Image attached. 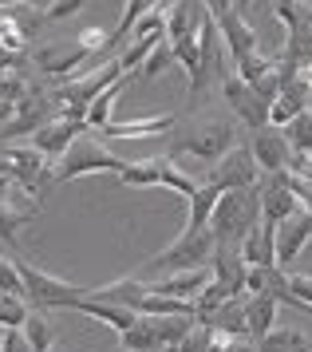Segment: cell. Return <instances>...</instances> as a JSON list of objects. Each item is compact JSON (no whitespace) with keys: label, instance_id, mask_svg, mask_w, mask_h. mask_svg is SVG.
Instances as JSON below:
<instances>
[{"label":"cell","instance_id":"cell-48","mask_svg":"<svg viewBox=\"0 0 312 352\" xmlns=\"http://www.w3.org/2000/svg\"><path fill=\"white\" fill-rule=\"evenodd\" d=\"M0 352H32V344L24 340L20 329H4V340H0Z\"/></svg>","mask_w":312,"mask_h":352},{"label":"cell","instance_id":"cell-3","mask_svg":"<svg viewBox=\"0 0 312 352\" xmlns=\"http://www.w3.org/2000/svg\"><path fill=\"white\" fill-rule=\"evenodd\" d=\"M277 20L285 24V56H281V83L297 80V72L304 64H312V4L304 0H277L273 4Z\"/></svg>","mask_w":312,"mask_h":352},{"label":"cell","instance_id":"cell-43","mask_svg":"<svg viewBox=\"0 0 312 352\" xmlns=\"http://www.w3.org/2000/svg\"><path fill=\"white\" fill-rule=\"evenodd\" d=\"M0 293H12V297H24V285H20V270L16 261L0 254Z\"/></svg>","mask_w":312,"mask_h":352},{"label":"cell","instance_id":"cell-13","mask_svg":"<svg viewBox=\"0 0 312 352\" xmlns=\"http://www.w3.org/2000/svg\"><path fill=\"white\" fill-rule=\"evenodd\" d=\"M83 131H87V127H83L79 119H63V115H52L44 127L32 131V146H36V151H40L44 159L60 162V159H63V151L76 143Z\"/></svg>","mask_w":312,"mask_h":352},{"label":"cell","instance_id":"cell-39","mask_svg":"<svg viewBox=\"0 0 312 352\" xmlns=\"http://www.w3.org/2000/svg\"><path fill=\"white\" fill-rule=\"evenodd\" d=\"M0 44L8 52H28V32L12 20V12H0Z\"/></svg>","mask_w":312,"mask_h":352},{"label":"cell","instance_id":"cell-33","mask_svg":"<svg viewBox=\"0 0 312 352\" xmlns=\"http://www.w3.org/2000/svg\"><path fill=\"white\" fill-rule=\"evenodd\" d=\"M151 320V329H155L158 344H162V352H170L182 336L194 329V317H146Z\"/></svg>","mask_w":312,"mask_h":352},{"label":"cell","instance_id":"cell-25","mask_svg":"<svg viewBox=\"0 0 312 352\" xmlns=\"http://www.w3.org/2000/svg\"><path fill=\"white\" fill-rule=\"evenodd\" d=\"M76 313H83V317H91V320H103V324H111L115 333H126V329L139 320V313H131V309H123V305L91 301V297H83V301L76 305Z\"/></svg>","mask_w":312,"mask_h":352},{"label":"cell","instance_id":"cell-5","mask_svg":"<svg viewBox=\"0 0 312 352\" xmlns=\"http://www.w3.org/2000/svg\"><path fill=\"white\" fill-rule=\"evenodd\" d=\"M123 80V67H119V60H107L103 67H95V72H87V76H79V80H63L56 91H47L52 96V103H56V115H63V119H79L83 123V111H87V103H91L95 96H103L111 83Z\"/></svg>","mask_w":312,"mask_h":352},{"label":"cell","instance_id":"cell-47","mask_svg":"<svg viewBox=\"0 0 312 352\" xmlns=\"http://www.w3.org/2000/svg\"><path fill=\"white\" fill-rule=\"evenodd\" d=\"M24 64H28V52H8L0 44V76H4V72H20Z\"/></svg>","mask_w":312,"mask_h":352},{"label":"cell","instance_id":"cell-36","mask_svg":"<svg viewBox=\"0 0 312 352\" xmlns=\"http://www.w3.org/2000/svg\"><path fill=\"white\" fill-rule=\"evenodd\" d=\"M119 182H126V186H158V166H155V159H135V162H126L123 170H119Z\"/></svg>","mask_w":312,"mask_h":352},{"label":"cell","instance_id":"cell-51","mask_svg":"<svg viewBox=\"0 0 312 352\" xmlns=\"http://www.w3.org/2000/svg\"><path fill=\"white\" fill-rule=\"evenodd\" d=\"M12 115H16V103H4V99H0V127H4Z\"/></svg>","mask_w":312,"mask_h":352},{"label":"cell","instance_id":"cell-22","mask_svg":"<svg viewBox=\"0 0 312 352\" xmlns=\"http://www.w3.org/2000/svg\"><path fill=\"white\" fill-rule=\"evenodd\" d=\"M237 254H241L245 265H277V257H273V222L257 218V226L241 238Z\"/></svg>","mask_w":312,"mask_h":352},{"label":"cell","instance_id":"cell-52","mask_svg":"<svg viewBox=\"0 0 312 352\" xmlns=\"http://www.w3.org/2000/svg\"><path fill=\"white\" fill-rule=\"evenodd\" d=\"M20 4H24V0H0V8H4V12H12V8H20Z\"/></svg>","mask_w":312,"mask_h":352},{"label":"cell","instance_id":"cell-46","mask_svg":"<svg viewBox=\"0 0 312 352\" xmlns=\"http://www.w3.org/2000/svg\"><path fill=\"white\" fill-rule=\"evenodd\" d=\"M79 40H83V48L91 52V56H99V52H103V48L111 44L103 28H83V32H79Z\"/></svg>","mask_w":312,"mask_h":352},{"label":"cell","instance_id":"cell-9","mask_svg":"<svg viewBox=\"0 0 312 352\" xmlns=\"http://www.w3.org/2000/svg\"><path fill=\"white\" fill-rule=\"evenodd\" d=\"M0 155H4V170L12 178L16 186H24L28 194L40 198L44 190V182L52 178V159H44L36 146H0Z\"/></svg>","mask_w":312,"mask_h":352},{"label":"cell","instance_id":"cell-31","mask_svg":"<svg viewBox=\"0 0 312 352\" xmlns=\"http://www.w3.org/2000/svg\"><path fill=\"white\" fill-rule=\"evenodd\" d=\"M155 166H158V186H170V190H178L182 198H190V194L198 190V178L194 175H186L182 170V162H174V159H155Z\"/></svg>","mask_w":312,"mask_h":352},{"label":"cell","instance_id":"cell-6","mask_svg":"<svg viewBox=\"0 0 312 352\" xmlns=\"http://www.w3.org/2000/svg\"><path fill=\"white\" fill-rule=\"evenodd\" d=\"M123 166H126V159H119L111 146H103V139H95V135H79L76 143L63 151V159L52 166V178H56V182H71V178L99 175V170L119 175Z\"/></svg>","mask_w":312,"mask_h":352},{"label":"cell","instance_id":"cell-50","mask_svg":"<svg viewBox=\"0 0 312 352\" xmlns=\"http://www.w3.org/2000/svg\"><path fill=\"white\" fill-rule=\"evenodd\" d=\"M297 80L304 83V91L312 96V64H304V67H300V72H297Z\"/></svg>","mask_w":312,"mask_h":352},{"label":"cell","instance_id":"cell-41","mask_svg":"<svg viewBox=\"0 0 312 352\" xmlns=\"http://www.w3.org/2000/svg\"><path fill=\"white\" fill-rule=\"evenodd\" d=\"M28 91H32V83L24 80L20 72H4V76H0V99H4V103H20Z\"/></svg>","mask_w":312,"mask_h":352},{"label":"cell","instance_id":"cell-28","mask_svg":"<svg viewBox=\"0 0 312 352\" xmlns=\"http://www.w3.org/2000/svg\"><path fill=\"white\" fill-rule=\"evenodd\" d=\"M126 80H131V76H123L119 83H111L103 96H95L91 103H87V111H83V127H87V131H103V127H107L111 111H115V99H119V91L126 87Z\"/></svg>","mask_w":312,"mask_h":352},{"label":"cell","instance_id":"cell-18","mask_svg":"<svg viewBox=\"0 0 312 352\" xmlns=\"http://www.w3.org/2000/svg\"><path fill=\"white\" fill-rule=\"evenodd\" d=\"M214 24H218L221 44H225V52H230V64L241 60V56H249V52H257V28H253L245 16H237L234 8H230L225 16H218Z\"/></svg>","mask_w":312,"mask_h":352},{"label":"cell","instance_id":"cell-53","mask_svg":"<svg viewBox=\"0 0 312 352\" xmlns=\"http://www.w3.org/2000/svg\"><path fill=\"white\" fill-rule=\"evenodd\" d=\"M0 175H8V170H4V155H0Z\"/></svg>","mask_w":312,"mask_h":352},{"label":"cell","instance_id":"cell-11","mask_svg":"<svg viewBox=\"0 0 312 352\" xmlns=\"http://www.w3.org/2000/svg\"><path fill=\"white\" fill-rule=\"evenodd\" d=\"M312 241V214L304 206L297 214H289L285 222L273 226V257H277V270L289 273V265L300 257V250Z\"/></svg>","mask_w":312,"mask_h":352},{"label":"cell","instance_id":"cell-29","mask_svg":"<svg viewBox=\"0 0 312 352\" xmlns=\"http://www.w3.org/2000/svg\"><path fill=\"white\" fill-rule=\"evenodd\" d=\"M20 333H24V340L32 344V352H52V344H56V329L47 324L44 309H28V317H24V324H20Z\"/></svg>","mask_w":312,"mask_h":352},{"label":"cell","instance_id":"cell-54","mask_svg":"<svg viewBox=\"0 0 312 352\" xmlns=\"http://www.w3.org/2000/svg\"><path fill=\"white\" fill-rule=\"evenodd\" d=\"M36 4H40V8H44V4H47V0H32V8H36Z\"/></svg>","mask_w":312,"mask_h":352},{"label":"cell","instance_id":"cell-17","mask_svg":"<svg viewBox=\"0 0 312 352\" xmlns=\"http://www.w3.org/2000/svg\"><path fill=\"white\" fill-rule=\"evenodd\" d=\"M245 261L237 254V245H214V257H210V273H214V285L225 293V297H245Z\"/></svg>","mask_w":312,"mask_h":352},{"label":"cell","instance_id":"cell-40","mask_svg":"<svg viewBox=\"0 0 312 352\" xmlns=\"http://www.w3.org/2000/svg\"><path fill=\"white\" fill-rule=\"evenodd\" d=\"M214 340H218V336L210 333L205 324H194V329H190V333L182 336L170 352H214Z\"/></svg>","mask_w":312,"mask_h":352},{"label":"cell","instance_id":"cell-37","mask_svg":"<svg viewBox=\"0 0 312 352\" xmlns=\"http://www.w3.org/2000/svg\"><path fill=\"white\" fill-rule=\"evenodd\" d=\"M170 64H174V52H170V40L162 36V40H158L155 48H151V56L142 60L139 76H142V80H158V76H162V72H166Z\"/></svg>","mask_w":312,"mask_h":352},{"label":"cell","instance_id":"cell-8","mask_svg":"<svg viewBox=\"0 0 312 352\" xmlns=\"http://www.w3.org/2000/svg\"><path fill=\"white\" fill-rule=\"evenodd\" d=\"M205 182H214L221 194L225 190H253V186L261 182V166H257L249 146H230V151L210 166V178H205Z\"/></svg>","mask_w":312,"mask_h":352},{"label":"cell","instance_id":"cell-23","mask_svg":"<svg viewBox=\"0 0 312 352\" xmlns=\"http://www.w3.org/2000/svg\"><path fill=\"white\" fill-rule=\"evenodd\" d=\"M142 293H146V281H142V277H135V273H126V277H119V281H111V285L87 289V297H91V301L123 305V309H131V313H135V305H139V297H142Z\"/></svg>","mask_w":312,"mask_h":352},{"label":"cell","instance_id":"cell-38","mask_svg":"<svg viewBox=\"0 0 312 352\" xmlns=\"http://www.w3.org/2000/svg\"><path fill=\"white\" fill-rule=\"evenodd\" d=\"M28 317V305L24 297H12V293H0V329H20Z\"/></svg>","mask_w":312,"mask_h":352},{"label":"cell","instance_id":"cell-24","mask_svg":"<svg viewBox=\"0 0 312 352\" xmlns=\"http://www.w3.org/2000/svg\"><path fill=\"white\" fill-rule=\"evenodd\" d=\"M277 309L281 305L273 301V297H245V336H249L253 344L277 324Z\"/></svg>","mask_w":312,"mask_h":352},{"label":"cell","instance_id":"cell-35","mask_svg":"<svg viewBox=\"0 0 312 352\" xmlns=\"http://www.w3.org/2000/svg\"><path fill=\"white\" fill-rule=\"evenodd\" d=\"M151 8H158V0H126L123 4V16H119V24H115V32L107 36V40H126L131 36V28L139 24Z\"/></svg>","mask_w":312,"mask_h":352},{"label":"cell","instance_id":"cell-2","mask_svg":"<svg viewBox=\"0 0 312 352\" xmlns=\"http://www.w3.org/2000/svg\"><path fill=\"white\" fill-rule=\"evenodd\" d=\"M214 234H210V226H202V230H194V226H186L178 238L162 250V254L146 257L142 261V270L135 273V277H142V281H155V277H166V273H182V270H198V265H210V257H214Z\"/></svg>","mask_w":312,"mask_h":352},{"label":"cell","instance_id":"cell-34","mask_svg":"<svg viewBox=\"0 0 312 352\" xmlns=\"http://www.w3.org/2000/svg\"><path fill=\"white\" fill-rule=\"evenodd\" d=\"M281 131H285V139H289V146H293V155H312V107H304V111Z\"/></svg>","mask_w":312,"mask_h":352},{"label":"cell","instance_id":"cell-14","mask_svg":"<svg viewBox=\"0 0 312 352\" xmlns=\"http://www.w3.org/2000/svg\"><path fill=\"white\" fill-rule=\"evenodd\" d=\"M253 159H257V166H261V175H277V170H289V162H293V146H289V139H285L281 127H261L253 131Z\"/></svg>","mask_w":312,"mask_h":352},{"label":"cell","instance_id":"cell-42","mask_svg":"<svg viewBox=\"0 0 312 352\" xmlns=\"http://www.w3.org/2000/svg\"><path fill=\"white\" fill-rule=\"evenodd\" d=\"M285 285H289V297L293 301L312 309V277L309 273H285Z\"/></svg>","mask_w":312,"mask_h":352},{"label":"cell","instance_id":"cell-16","mask_svg":"<svg viewBox=\"0 0 312 352\" xmlns=\"http://www.w3.org/2000/svg\"><path fill=\"white\" fill-rule=\"evenodd\" d=\"M214 281L210 265H198V270H182V273H166V277H155L146 281V293H158V297H174V301H194L205 285Z\"/></svg>","mask_w":312,"mask_h":352},{"label":"cell","instance_id":"cell-49","mask_svg":"<svg viewBox=\"0 0 312 352\" xmlns=\"http://www.w3.org/2000/svg\"><path fill=\"white\" fill-rule=\"evenodd\" d=\"M12 190H16V182L8 175H0V202H8V194H12Z\"/></svg>","mask_w":312,"mask_h":352},{"label":"cell","instance_id":"cell-19","mask_svg":"<svg viewBox=\"0 0 312 352\" xmlns=\"http://www.w3.org/2000/svg\"><path fill=\"white\" fill-rule=\"evenodd\" d=\"M304 107H309V91H304V83L300 80H285L281 91H277L273 103H269V127H289Z\"/></svg>","mask_w":312,"mask_h":352},{"label":"cell","instance_id":"cell-4","mask_svg":"<svg viewBox=\"0 0 312 352\" xmlns=\"http://www.w3.org/2000/svg\"><path fill=\"white\" fill-rule=\"evenodd\" d=\"M257 218H261L257 186L253 190H225L210 214V234L218 245H241V238L257 226Z\"/></svg>","mask_w":312,"mask_h":352},{"label":"cell","instance_id":"cell-15","mask_svg":"<svg viewBox=\"0 0 312 352\" xmlns=\"http://www.w3.org/2000/svg\"><path fill=\"white\" fill-rule=\"evenodd\" d=\"M257 206H261V218L265 222H285L289 214H297L300 202H297V194L285 186V178L281 170L277 175H261V182H257Z\"/></svg>","mask_w":312,"mask_h":352},{"label":"cell","instance_id":"cell-45","mask_svg":"<svg viewBox=\"0 0 312 352\" xmlns=\"http://www.w3.org/2000/svg\"><path fill=\"white\" fill-rule=\"evenodd\" d=\"M214 352H257V344H253L249 336H218Z\"/></svg>","mask_w":312,"mask_h":352},{"label":"cell","instance_id":"cell-7","mask_svg":"<svg viewBox=\"0 0 312 352\" xmlns=\"http://www.w3.org/2000/svg\"><path fill=\"white\" fill-rule=\"evenodd\" d=\"M16 270H20L24 301H32L36 309H76V305L87 297L83 285H71V281H63V277L40 270V265H32V261H16Z\"/></svg>","mask_w":312,"mask_h":352},{"label":"cell","instance_id":"cell-30","mask_svg":"<svg viewBox=\"0 0 312 352\" xmlns=\"http://www.w3.org/2000/svg\"><path fill=\"white\" fill-rule=\"evenodd\" d=\"M221 190L214 186V182H198V190L190 194V222L194 230H202V226H210V214H214V206H218Z\"/></svg>","mask_w":312,"mask_h":352},{"label":"cell","instance_id":"cell-10","mask_svg":"<svg viewBox=\"0 0 312 352\" xmlns=\"http://www.w3.org/2000/svg\"><path fill=\"white\" fill-rule=\"evenodd\" d=\"M91 60V52L83 48V40H56V44H44V48L32 56V64H36V72L40 76H47V80H71L79 67Z\"/></svg>","mask_w":312,"mask_h":352},{"label":"cell","instance_id":"cell-12","mask_svg":"<svg viewBox=\"0 0 312 352\" xmlns=\"http://www.w3.org/2000/svg\"><path fill=\"white\" fill-rule=\"evenodd\" d=\"M221 99H225V107H230V111H234L249 131L269 127V103H265L261 96H257V91H253L249 83L237 80L234 72H230V76L221 80Z\"/></svg>","mask_w":312,"mask_h":352},{"label":"cell","instance_id":"cell-44","mask_svg":"<svg viewBox=\"0 0 312 352\" xmlns=\"http://www.w3.org/2000/svg\"><path fill=\"white\" fill-rule=\"evenodd\" d=\"M83 4H87V0H47L44 8H40V16L44 20H67V16H76Z\"/></svg>","mask_w":312,"mask_h":352},{"label":"cell","instance_id":"cell-21","mask_svg":"<svg viewBox=\"0 0 312 352\" xmlns=\"http://www.w3.org/2000/svg\"><path fill=\"white\" fill-rule=\"evenodd\" d=\"M174 123H178L174 115H146V119H126V123H115L111 119L107 127L99 131V139H151V135L170 131Z\"/></svg>","mask_w":312,"mask_h":352},{"label":"cell","instance_id":"cell-27","mask_svg":"<svg viewBox=\"0 0 312 352\" xmlns=\"http://www.w3.org/2000/svg\"><path fill=\"white\" fill-rule=\"evenodd\" d=\"M257 352H312V340L293 324H273L261 340H257Z\"/></svg>","mask_w":312,"mask_h":352},{"label":"cell","instance_id":"cell-20","mask_svg":"<svg viewBox=\"0 0 312 352\" xmlns=\"http://www.w3.org/2000/svg\"><path fill=\"white\" fill-rule=\"evenodd\" d=\"M194 324H205L214 336H245V297H230L221 301L218 309H210L202 320Z\"/></svg>","mask_w":312,"mask_h":352},{"label":"cell","instance_id":"cell-32","mask_svg":"<svg viewBox=\"0 0 312 352\" xmlns=\"http://www.w3.org/2000/svg\"><path fill=\"white\" fill-rule=\"evenodd\" d=\"M119 349H123V352H162V344H158L151 320L139 317L131 329H126V333H119Z\"/></svg>","mask_w":312,"mask_h":352},{"label":"cell","instance_id":"cell-1","mask_svg":"<svg viewBox=\"0 0 312 352\" xmlns=\"http://www.w3.org/2000/svg\"><path fill=\"white\" fill-rule=\"evenodd\" d=\"M237 146V123L221 111H202L190 115L186 123L170 127V143H166V159L182 162V159H198V162H214Z\"/></svg>","mask_w":312,"mask_h":352},{"label":"cell","instance_id":"cell-26","mask_svg":"<svg viewBox=\"0 0 312 352\" xmlns=\"http://www.w3.org/2000/svg\"><path fill=\"white\" fill-rule=\"evenodd\" d=\"M281 72V60H273V56H265V52L257 48L249 52V56H241V60H234V76L241 83H249V87H257V83L273 80Z\"/></svg>","mask_w":312,"mask_h":352}]
</instances>
